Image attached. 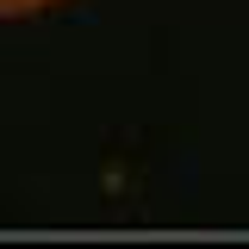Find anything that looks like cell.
Instances as JSON below:
<instances>
[{
	"label": "cell",
	"mask_w": 249,
	"mask_h": 249,
	"mask_svg": "<svg viewBox=\"0 0 249 249\" xmlns=\"http://www.w3.org/2000/svg\"><path fill=\"white\" fill-rule=\"evenodd\" d=\"M50 6H69V0H0L6 19H31V13H50Z\"/></svg>",
	"instance_id": "1"
}]
</instances>
